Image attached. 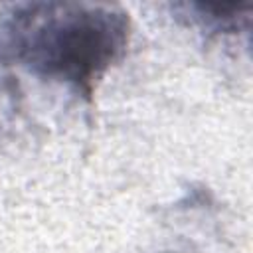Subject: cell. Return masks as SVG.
Segmentation results:
<instances>
[{
  "label": "cell",
  "mask_w": 253,
  "mask_h": 253,
  "mask_svg": "<svg viewBox=\"0 0 253 253\" xmlns=\"http://www.w3.org/2000/svg\"><path fill=\"white\" fill-rule=\"evenodd\" d=\"M126 42L128 18L109 4L24 2L0 18V43L12 59L83 93H91Z\"/></svg>",
  "instance_id": "cell-1"
},
{
  "label": "cell",
  "mask_w": 253,
  "mask_h": 253,
  "mask_svg": "<svg viewBox=\"0 0 253 253\" xmlns=\"http://www.w3.org/2000/svg\"><path fill=\"white\" fill-rule=\"evenodd\" d=\"M178 10L190 14L194 22H198L206 30L215 32H235L249 24L251 4H204L190 2L178 4Z\"/></svg>",
  "instance_id": "cell-2"
}]
</instances>
